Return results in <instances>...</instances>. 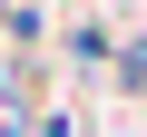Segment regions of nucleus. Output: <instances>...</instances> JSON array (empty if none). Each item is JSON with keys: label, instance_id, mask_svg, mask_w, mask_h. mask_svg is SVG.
<instances>
[{"label": "nucleus", "instance_id": "1", "mask_svg": "<svg viewBox=\"0 0 147 137\" xmlns=\"http://www.w3.org/2000/svg\"><path fill=\"white\" fill-rule=\"evenodd\" d=\"M0 39H20V49H39V39H49V20H39V0H0Z\"/></svg>", "mask_w": 147, "mask_h": 137}, {"label": "nucleus", "instance_id": "2", "mask_svg": "<svg viewBox=\"0 0 147 137\" xmlns=\"http://www.w3.org/2000/svg\"><path fill=\"white\" fill-rule=\"evenodd\" d=\"M118 79H127V88H147V39H127V49H118Z\"/></svg>", "mask_w": 147, "mask_h": 137}, {"label": "nucleus", "instance_id": "3", "mask_svg": "<svg viewBox=\"0 0 147 137\" xmlns=\"http://www.w3.org/2000/svg\"><path fill=\"white\" fill-rule=\"evenodd\" d=\"M39 137H79V118H69V108H49V118H39Z\"/></svg>", "mask_w": 147, "mask_h": 137}]
</instances>
